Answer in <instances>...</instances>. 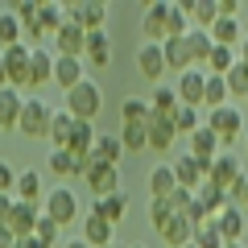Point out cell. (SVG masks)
<instances>
[{
	"label": "cell",
	"instance_id": "4dcf8cb0",
	"mask_svg": "<svg viewBox=\"0 0 248 248\" xmlns=\"http://www.w3.org/2000/svg\"><path fill=\"white\" fill-rule=\"evenodd\" d=\"M178 91L174 87H153V99H149V112L153 116H161V120H174L178 116Z\"/></svg>",
	"mask_w": 248,
	"mask_h": 248
},
{
	"label": "cell",
	"instance_id": "f546056e",
	"mask_svg": "<svg viewBox=\"0 0 248 248\" xmlns=\"http://www.w3.org/2000/svg\"><path fill=\"white\" fill-rule=\"evenodd\" d=\"M124 211H128V199H124V190H120V195H108V199H95V207H91V215L108 219L112 228L124 219Z\"/></svg>",
	"mask_w": 248,
	"mask_h": 248
},
{
	"label": "cell",
	"instance_id": "44dd1931",
	"mask_svg": "<svg viewBox=\"0 0 248 248\" xmlns=\"http://www.w3.org/2000/svg\"><path fill=\"white\" fill-rule=\"evenodd\" d=\"M157 236L166 240V248H186V244H195V223L186 219V215H174Z\"/></svg>",
	"mask_w": 248,
	"mask_h": 248
},
{
	"label": "cell",
	"instance_id": "8d00e7d4",
	"mask_svg": "<svg viewBox=\"0 0 248 248\" xmlns=\"http://www.w3.org/2000/svg\"><path fill=\"white\" fill-rule=\"evenodd\" d=\"M21 42H25V25L13 17V9L0 13V46L9 50V46H21Z\"/></svg>",
	"mask_w": 248,
	"mask_h": 248
},
{
	"label": "cell",
	"instance_id": "e7e4bbea",
	"mask_svg": "<svg viewBox=\"0 0 248 248\" xmlns=\"http://www.w3.org/2000/svg\"><path fill=\"white\" fill-rule=\"evenodd\" d=\"M186 248H195V244H186Z\"/></svg>",
	"mask_w": 248,
	"mask_h": 248
},
{
	"label": "cell",
	"instance_id": "d6986e66",
	"mask_svg": "<svg viewBox=\"0 0 248 248\" xmlns=\"http://www.w3.org/2000/svg\"><path fill=\"white\" fill-rule=\"evenodd\" d=\"M66 21H71V9H62V4H42V9H37V21H33V29L42 37H58V29L66 25ZM29 29V25H25Z\"/></svg>",
	"mask_w": 248,
	"mask_h": 248
},
{
	"label": "cell",
	"instance_id": "8fae6325",
	"mask_svg": "<svg viewBox=\"0 0 248 248\" xmlns=\"http://www.w3.org/2000/svg\"><path fill=\"white\" fill-rule=\"evenodd\" d=\"M137 71H141L145 83H161V75L170 71V66H166V54H161V46L145 42L141 50H137Z\"/></svg>",
	"mask_w": 248,
	"mask_h": 248
},
{
	"label": "cell",
	"instance_id": "ee69618b",
	"mask_svg": "<svg viewBox=\"0 0 248 248\" xmlns=\"http://www.w3.org/2000/svg\"><path fill=\"white\" fill-rule=\"evenodd\" d=\"M174 215H178V211L170 207V199H149V223H153V232H161Z\"/></svg>",
	"mask_w": 248,
	"mask_h": 248
},
{
	"label": "cell",
	"instance_id": "7402d4cb",
	"mask_svg": "<svg viewBox=\"0 0 248 248\" xmlns=\"http://www.w3.org/2000/svg\"><path fill=\"white\" fill-rule=\"evenodd\" d=\"M46 190L42 186V174L37 170H21V178H17V199L21 203H37V207H46Z\"/></svg>",
	"mask_w": 248,
	"mask_h": 248
},
{
	"label": "cell",
	"instance_id": "680465c9",
	"mask_svg": "<svg viewBox=\"0 0 248 248\" xmlns=\"http://www.w3.org/2000/svg\"><path fill=\"white\" fill-rule=\"evenodd\" d=\"M17 248H42V244H37V236H29V240H17Z\"/></svg>",
	"mask_w": 248,
	"mask_h": 248
},
{
	"label": "cell",
	"instance_id": "91938a15",
	"mask_svg": "<svg viewBox=\"0 0 248 248\" xmlns=\"http://www.w3.org/2000/svg\"><path fill=\"white\" fill-rule=\"evenodd\" d=\"M228 248H244V244H240V240H236V244H228Z\"/></svg>",
	"mask_w": 248,
	"mask_h": 248
},
{
	"label": "cell",
	"instance_id": "5b68a950",
	"mask_svg": "<svg viewBox=\"0 0 248 248\" xmlns=\"http://www.w3.org/2000/svg\"><path fill=\"white\" fill-rule=\"evenodd\" d=\"M207 128L219 137V145H236L240 141V128H244V116H240L236 104L215 108V112H207Z\"/></svg>",
	"mask_w": 248,
	"mask_h": 248
},
{
	"label": "cell",
	"instance_id": "11a10c76",
	"mask_svg": "<svg viewBox=\"0 0 248 248\" xmlns=\"http://www.w3.org/2000/svg\"><path fill=\"white\" fill-rule=\"evenodd\" d=\"M236 54H240V62H244V66H248V33H244V42L236 46Z\"/></svg>",
	"mask_w": 248,
	"mask_h": 248
},
{
	"label": "cell",
	"instance_id": "7a4b0ae2",
	"mask_svg": "<svg viewBox=\"0 0 248 248\" xmlns=\"http://www.w3.org/2000/svg\"><path fill=\"white\" fill-rule=\"evenodd\" d=\"M50 128H54V108L42 95H25V112H21L17 133L29 137V141H50Z\"/></svg>",
	"mask_w": 248,
	"mask_h": 248
},
{
	"label": "cell",
	"instance_id": "2e32d148",
	"mask_svg": "<svg viewBox=\"0 0 248 248\" xmlns=\"http://www.w3.org/2000/svg\"><path fill=\"white\" fill-rule=\"evenodd\" d=\"M83 79H87V62H83V58H58V62H54V83L62 87V95L75 91Z\"/></svg>",
	"mask_w": 248,
	"mask_h": 248
},
{
	"label": "cell",
	"instance_id": "4fadbf2b",
	"mask_svg": "<svg viewBox=\"0 0 248 248\" xmlns=\"http://www.w3.org/2000/svg\"><path fill=\"white\" fill-rule=\"evenodd\" d=\"M42 215H46V207H37V203H21L17 199V211H13V223H9V232L17 240H29L37 232V223H42Z\"/></svg>",
	"mask_w": 248,
	"mask_h": 248
},
{
	"label": "cell",
	"instance_id": "e575fe53",
	"mask_svg": "<svg viewBox=\"0 0 248 248\" xmlns=\"http://www.w3.org/2000/svg\"><path fill=\"white\" fill-rule=\"evenodd\" d=\"M186 46H190V58H195V66H207V58H211V50H215L211 33L190 25V33H186Z\"/></svg>",
	"mask_w": 248,
	"mask_h": 248
},
{
	"label": "cell",
	"instance_id": "30bf717a",
	"mask_svg": "<svg viewBox=\"0 0 248 248\" xmlns=\"http://www.w3.org/2000/svg\"><path fill=\"white\" fill-rule=\"evenodd\" d=\"M207 182H215V186H223V190H236L240 182H244V166H240V153H219L215 157V166H211V178Z\"/></svg>",
	"mask_w": 248,
	"mask_h": 248
},
{
	"label": "cell",
	"instance_id": "ba28073f",
	"mask_svg": "<svg viewBox=\"0 0 248 248\" xmlns=\"http://www.w3.org/2000/svg\"><path fill=\"white\" fill-rule=\"evenodd\" d=\"M83 182H87V190L95 199L120 195V166H99V161H91V166L83 170Z\"/></svg>",
	"mask_w": 248,
	"mask_h": 248
},
{
	"label": "cell",
	"instance_id": "60d3db41",
	"mask_svg": "<svg viewBox=\"0 0 248 248\" xmlns=\"http://www.w3.org/2000/svg\"><path fill=\"white\" fill-rule=\"evenodd\" d=\"M149 116H153L149 104H145V99H137V95H128V99L120 104V120H124V124H145Z\"/></svg>",
	"mask_w": 248,
	"mask_h": 248
},
{
	"label": "cell",
	"instance_id": "94428289",
	"mask_svg": "<svg viewBox=\"0 0 248 248\" xmlns=\"http://www.w3.org/2000/svg\"><path fill=\"white\" fill-rule=\"evenodd\" d=\"M244 153H248V133H244Z\"/></svg>",
	"mask_w": 248,
	"mask_h": 248
},
{
	"label": "cell",
	"instance_id": "5bb4252c",
	"mask_svg": "<svg viewBox=\"0 0 248 248\" xmlns=\"http://www.w3.org/2000/svg\"><path fill=\"white\" fill-rule=\"evenodd\" d=\"M71 21L83 25L87 33H95V29L108 25V4H99V0H79V4L71 9Z\"/></svg>",
	"mask_w": 248,
	"mask_h": 248
},
{
	"label": "cell",
	"instance_id": "4316f807",
	"mask_svg": "<svg viewBox=\"0 0 248 248\" xmlns=\"http://www.w3.org/2000/svg\"><path fill=\"white\" fill-rule=\"evenodd\" d=\"M116 228L108 219H99V215H87V219H83V240H87L91 248H108V244H116Z\"/></svg>",
	"mask_w": 248,
	"mask_h": 248
},
{
	"label": "cell",
	"instance_id": "6125c7cd",
	"mask_svg": "<svg viewBox=\"0 0 248 248\" xmlns=\"http://www.w3.org/2000/svg\"><path fill=\"white\" fill-rule=\"evenodd\" d=\"M108 248H120V244H108Z\"/></svg>",
	"mask_w": 248,
	"mask_h": 248
},
{
	"label": "cell",
	"instance_id": "1f68e13d",
	"mask_svg": "<svg viewBox=\"0 0 248 248\" xmlns=\"http://www.w3.org/2000/svg\"><path fill=\"white\" fill-rule=\"evenodd\" d=\"M120 157H124L120 137H104V133H99L95 149H91V161H99V166H120Z\"/></svg>",
	"mask_w": 248,
	"mask_h": 248
},
{
	"label": "cell",
	"instance_id": "c3c4849f",
	"mask_svg": "<svg viewBox=\"0 0 248 248\" xmlns=\"http://www.w3.org/2000/svg\"><path fill=\"white\" fill-rule=\"evenodd\" d=\"M37 9H42V4H33V0H21V4H13V17H17L21 25H33V21H37Z\"/></svg>",
	"mask_w": 248,
	"mask_h": 248
},
{
	"label": "cell",
	"instance_id": "484cf974",
	"mask_svg": "<svg viewBox=\"0 0 248 248\" xmlns=\"http://www.w3.org/2000/svg\"><path fill=\"white\" fill-rule=\"evenodd\" d=\"M178 190V178H174V166L170 161H161V166L149 170V195L153 199H170Z\"/></svg>",
	"mask_w": 248,
	"mask_h": 248
},
{
	"label": "cell",
	"instance_id": "74e56055",
	"mask_svg": "<svg viewBox=\"0 0 248 248\" xmlns=\"http://www.w3.org/2000/svg\"><path fill=\"white\" fill-rule=\"evenodd\" d=\"M120 145H124V153L149 149V133H145V124H124V128H120Z\"/></svg>",
	"mask_w": 248,
	"mask_h": 248
},
{
	"label": "cell",
	"instance_id": "cb8c5ba5",
	"mask_svg": "<svg viewBox=\"0 0 248 248\" xmlns=\"http://www.w3.org/2000/svg\"><path fill=\"white\" fill-rule=\"evenodd\" d=\"M83 62H91V66H108V62H112V37H108V29H95V33H87V50H83Z\"/></svg>",
	"mask_w": 248,
	"mask_h": 248
},
{
	"label": "cell",
	"instance_id": "f5cc1de1",
	"mask_svg": "<svg viewBox=\"0 0 248 248\" xmlns=\"http://www.w3.org/2000/svg\"><path fill=\"white\" fill-rule=\"evenodd\" d=\"M240 13V0H219V17H236Z\"/></svg>",
	"mask_w": 248,
	"mask_h": 248
},
{
	"label": "cell",
	"instance_id": "9c48e42d",
	"mask_svg": "<svg viewBox=\"0 0 248 248\" xmlns=\"http://www.w3.org/2000/svg\"><path fill=\"white\" fill-rule=\"evenodd\" d=\"M178 104L182 108H203L207 104V71H186V75H178Z\"/></svg>",
	"mask_w": 248,
	"mask_h": 248
},
{
	"label": "cell",
	"instance_id": "9f6ffc18",
	"mask_svg": "<svg viewBox=\"0 0 248 248\" xmlns=\"http://www.w3.org/2000/svg\"><path fill=\"white\" fill-rule=\"evenodd\" d=\"M62 248H91V244H87V240H83V236H75V240H66V244H62Z\"/></svg>",
	"mask_w": 248,
	"mask_h": 248
},
{
	"label": "cell",
	"instance_id": "d6a6232c",
	"mask_svg": "<svg viewBox=\"0 0 248 248\" xmlns=\"http://www.w3.org/2000/svg\"><path fill=\"white\" fill-rule=\"evenodd\" d=\"M195 199H199V203L207 207V215H219L223 207H232L228 190H223V186H215V182H203V186H199V190H195Z\"/></svg>",
	"mask_w": 248,
	"mask_h": 248
},
{
	"label": "cell",
	"instance_id": "8992f818",
	"mask_svg": "<svg viewBox=\"0 0 248 248\" xmlns=\"http://www.w3.org/2000/svg\"><path fill=\"white\" fill-rule=\"evenodd\" d=\"M170 166H174V178H178V186H182V190H199V186L211 178V166H215V161L207 166V161L190 157V153H174V161H170Z\"/></svg>",
	"mask_w": 248,
	"mask_h": 248
},
{
	"label": "cell",
	"instance_id": "836d02e7",
	"mask_svg": "<svg viewBox=\"0 0 248 248\" xmlns=\"http://www.w3.org/2000/svg\"><path fill=\"white\" fill-rule=\"evenodd\" d=\"M75 124H79V120H75L66 108H62V112H54V128H50V145H54V149H66V145H71Z\"/></svg>",
	"mask_w": 248,
	"mask_h": 248
},
{
	"label": "cell",
	"instance_id": "816d5d0a",
	"mask_svg": "<svg viewBox=\"0 0 248 248\" xmlns=\"http://www.w3.org/2000/svg\"><path fill=\"white\" fill-rule=\"evenodd\" d=\"M228 199H232V207H240V211H248V174H244V182H240V186L232 190Z\"/></svg>",
	"mask_w": 248,
	"mask_h": 248
},
{
	"label": "cell",
	"instance_id": "d590c367",
	"mask_svg": "<svg viewBox=\"0 0 248 248\" xmlns=\"http://www.w3.org/2000/svg\"><path fill=\"white\" fill-rule=\"evenodd\" d=\"M228 99H232V91H228V79L223 75H207V112H215V108H228Z\"/></svg>",
	"mask_w": 248,
	"mask_h": 248
},
{
	"label": "cell",
	"instance_id": "681fc988",
	"mask_svg": "<svg viewBox=\"0 0 248 248\" xmlns=\"http://www.w3.org/2000/svg\"><path fill=\"white\" fill-rule=\"evenodd\" d=\"M190 203H195V190H182V186H178L174 195H170V207H174L178 215H186V211H190Z\"/></svg>",
	"mask_w": 248,
	"mask_h": 248
},
{
	"label": "cell",
	"instance_id": "7dc6e473",
	"mask_svg": "<svg viewBox=\"0 0 248 248\" xmlns=\"http://www.w3.org/2000/svg\"><path fill=\"white\" fill-rule=\"evenodd\" d=\"M17 170L9 166V161H0V195H17Z\"/></svg>",
	"mask_w": 248,
	"mask_h": 248
},
{
	"label": "cell",
	"instance_id": "ac0fdd59",
	"mask_svg": "<svg viewBox=\"0 0 248 248\" xmlns=\"http://www.w3.org/2000/svg\"><path fill=\"white\" fill-rule=\"evenodd\" d=\"M21 112H25V91H17V87L0 91V128L4 133H13L21 124Z\"/></svg>",
	"mask_w": 248,
	"mask_h": 248
},
{
	"label": "cell",
	"instance_id": "f6af8a7d",
	"mask_svg": "<svg viewBox=\"0 0 248 248\" xmlns=\"http://www.w3.org/2000/svg\"><path fill=\"white\" fill-rule=\"evenodd\" d=\"M223 79H228V91H232L236 99H244V95H248V66H244V62H236V66H232Z\"/></svg>",
	"mask_w": 248,
	"mask_h": 248
},
{
	"label": "cell",
	"instance_id": "d4e9b609",
	"mask_svg": "<svg viewBox=\"0 0 248 248\" xmlns=\"http://www.w3.org/2000/svg\"><path fill=\"white\" fill-rule=\"evenodd\" d=\"M219 149H223V145H219V137H215L211 128H207V124H203V128H199L195 137H190V157L207 161V166H211V161L219 157Z\"/></svg>",
	"mask_w": 248,
	"mask_h": 248
},
{
	"label": "cell",
	"instance_id": "83f0119b",
	"mask_svg": "<svg viewBox=\"0 0 248 248\" xmlns=\"http://www.w3.org/2000/svg\"><path fill=\"white\" fill-rule=\"evenodd\" d=\"M215 228H219V236L228 240V244H236V240L244 236V211H240V207H223V211L215 215Z\"/></svg>",
	"mask_w": 248,
	"mask_h": 248
},
{
	"label": "cell",
	"instance_id": "3957f363",
	"mask_svg": "<svg viewBox=\"0 0 248 248\" xmlns=\"http://www.w3.org/2000/svg\"><path fill=\"white\" fill-rule=\"evenodd\" d=\"M66 112H71L75 120L95 124V116L104 112V87H99L95 79H83L75 91H66Z\"/></svg>",
	"mask_w": 248,
	"mask_h": 248
},
{
	"label": "cell",
	"instance_id": "b9f144b4",
	"mask_svg": "<svg viewBox=\"0 0 248 248\" xmlns=\"http://www.w3.org/2000/svg\"><path fill=\"white\" fill-rule=\"evenodd\" d=\"M195 248H228V240L219 236L215 219H207V223H199V228H195Z\"/></svg>",
	"mask_w": 248,
	"mask_h": 248
},
{
	"label": "cell",
	"instance_id": "be15d7a7",
	"mask_svg": "<svg viewBox=\"0 0 248 248\" xmlns=\"http://www.w3.org/2000/svg\"><path fill=\"white\" fill-rule=\"evenodd\" d=\"M133 248H145V244H133Z\"/></svg>",
	"mask_w": 248,
	"mask_h": 248
},
{
	"label": "cell",
	"instance_id": "52a82bcc",
	"mask_svg": "<svg viewBox=\"0 0 248 248\" xmlns=\"http://www.w3.org/2000/svg\"><path fill=\"white\" fill-rule=\"evenodd\" d=\"M46 215H50L58 228H71V223L79 219V199H75V190H66V186H54L50 195H46Z\"/></svg>",
	"mask_w": 248,
	"mask_h": 248
},
{
	"label": "cell",
	"instance_id": "f1b7e54d",
	"mask_svg": "<svg viewBox=\"0 0 248 248\" xmlns=\"http://www.w3.org/2000/svg\"><path fill=\"white\" fill-rule=\"evenodd\" d=\"M211 42L215 46H228V50H236L240 42H244V33H240V17H219L211 25Z\"/></svg>",
	"mask_w": 248,
	"mask_h": 248
},
{
	"label": "cell",
	"instance_id": "9a60e30c",
	"mask_svg": "<svg viewBox=\"0 0 248 248\" xmlns=\"http://www.w3.org/2000/svg\"><path fill=\"white\" fill-rule=\"evenodd\" d=\"M54 62H58V54H50L46 46L33 50V62H29V91H42L46 83H54Z\"/></svg>",
	"mask_w": 248,
	"mask_h": 248
},
{
	"label": "cell",
	"instance_id": "ab89813d",
	"mask_svg": "<svg viewBox=\"0 0 248 248\" xmlns=\"http://www.w3.org/2000/svg\"><path fill=\"white\" fill-rule=\"evenodd\" d=\"M50 174L54 178H75L79 174V161L71 157V149H50Z\"/></svg>",
	"mask_w": 248,
	"mask_h": 248
},
{
	"label": "cell",
	"instance_id": "f907efd6",
	"mask_svg": "<svg viewBox=\"0 0 248 248\" xmlns=\"http://www.w3.org/2000/svg\"><path fill=\"white\" fill-rule=\"evenodd\" d=\"M13 211H17V195H0V228L13 223Z\"/></svg>",
	"mask_w": 248,
	"mask_h": 248
},
{
	"label": "cell",
	"instance_id": "e0dca14e",
	"mask_svg": "<svg viewBox=\"0 0 248 248\" xmlns=\"http://www.w3.org/2000/svg\"><path fill=\"white\" fill-rule=\"evenodd\" d=\"M145 133H149V149H153V153H170V149H174V137H178L174 120L149 116V120H145Z\"/></svg>",
	"mask_w": 248,
	"mask_h": 248
},
{
	"label": "cell",
	"instance_id": "f35d334b",
	"mask_svg": "<svg viewBox=\"0 0 248 248\" xmlns=\"http://www.w3.org/2000/svg\"><path fill=\"white\" fill-rule=\"evenodd\" d=\"M236 62H240V54H236V50H228V46H215L211 58H207V75H228Z\"/></svg>",
	"mask_w": 248,
	"mask_h": 248
},
{
	"label": "cell",
	"instance_id": "db71d44e",
	"mask_svg": "<svg viewBox=\"0 0 248 248\" xmlns=\"http://www.w3.org/2000/svg\"><path fill=\"white\" fill-rule=\"evenodd\" d=\"M0 248H17V236L9 228H0Z\"/></svg>",
	"mask_w": 248,
	"mask_h": 248
},
{
	"label": "cell",
	"instance_id": "ffe728a7",
	"mask_svg": "<svg viewBox=\"0 0 248 248\" xmlns=\"http://www.w3.org/2000/svg\"><path fill=\"white\" fill-rule=\"evenodd\" d=\"M161 54H166V66H170L174 75L195 71V58H190V46H186V37H170V42L161 46Z\"/></svg>",
	"mask_w": 248,
	"mask_h": 248
},
{
	"label": "cell",
	"instance_id": "7bdbcfd3",
	"mask_svg": "<svg viewBox=\"0 0 248 248\" xmlns=\"http://www.w3.org/2000/svg\"><path fill=\"white\" fill-rule=\"evenodd\" d=\"M174 128H178V137H195L199 128H203V120H199V108H178Z\"/></svg>",
	"mask_w": 248,
	"mask_h": 248
},
{
	"label": "cell",
	"instance_id": "603a6c76",
	"mask_svg": "<svg viewBox=\"0 0 248 248\" xmlns=\"http://www.w3.org/2000/svg\"><path fill=\"white\" fill-rule=\"evenodd\" d=\"M182 9H186V17L195 21V29H207V33L219 21V0H186Z\"/></svg>",
	"mask_w": 248,
	"mask_h": 248
},
{
	"label": "cell",
	"instance_id": "6f0895ef",
	"mask_svg": "<svg viewBox=\"0 0 248 248\" xmlns=\"http://www.w3.org/2000/svg\"><path fill=\"white\" fill-rule=\"evenodd\" d=\"M13 83H9V71H4V62H0V91H9Z\"/></svg>",
	"mask_w": 248,
	"mask_h": 248
},
{
	"label": "cell",
	"instance_id": "6da1fadb",
	"mask_svg": "<svg viewBox=\"0 0 248 248\" xmlns=\"http://www.w3.org/2000/svg\"><path fill=\"white\" fill-rule=\"evenodd\" d=\"M141 33H145V42L166 46L170 37H186V33H190V17H186L182 4L153 0L149 9H145V17H141Z\"/></svg>",
	"mask_w": 248,
	"mask_h": 248
},
{
	"label": "cell",
	"instance_id": "03108f58",
	"mask_svg": "<svg viewBox=\"0 0 248 248\" xmlns=\"http://www.w3.org/2000/svg\"><path fill=\"white\" fill-rule=\"evenodd\" d=\"M244 104H248V95H244Z\"/></svg>",
	"mask_w": 248,
	"mask_h": 248
},
{
	"label": "cell",
	"instance_id": "277c9868",
	"mask_svg": "<svg viewBox=\"0 0 248 248\" xmlns=\"http://www.w3.org/2000/svg\"><path fill=\"white\" fill-rule=\"evenodd\" d=\"M0 62H4V71H9V83L17 91H29V62H33V46H9V50H0Z\"/></svg>",
	"mask_w": 248,
	"mask_h": 248
},
{
	"label": "cell",
	"instance_id": "7c38bea8",
	"mask_svg": "<svg viewBox=\"0 0 248 248\" xmlns=\"http://www.w3.org/2000/svg\"><path fill=\"white\" fill-rule=\"evenodd\" d=\"M54 46H58V58H83V50H87V29L66 21L58 29V37H54Z\"/></svg>",
	"mask_w": 248,
	"mask_h": 248
},
{
	"label": "cell",
	"instance_id": "bcb514c9",
	"mask_svg": "<svg viewBox=\"0 0 248 248\" xmlns=\"http://www.w3.org/2000/svg\"><path fill=\"white\" fill-rule=\"evenodd\" d=\"M58 223H54L50 219V215H42V223H37V232H33V236H37V244H42V248H58Z\"/></svg>",
	"mask_w": 248,
	"mask_h": 248
}]
</instances>
